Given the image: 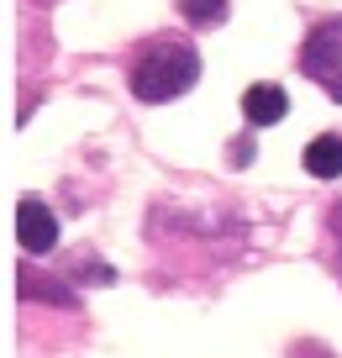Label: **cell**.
<instances>
[{
	"mask_svg": "<svg viewBox=\"0 0 342 358\" xmlns=\"http://www.w3.org/2000/svg\"><path fill=\"white\" fill-rule=\"evenodd\" d=\"M300 69H306L332 101L342 106V16H337V22H321L316 32L306 37V48H300Z\"/></svg>",
	"mask_w": 342,
	"mask_h": 358,
	"instance_id": "obj_2",
	"label": "cell"
},
{
	"mask_svg": "<svg viewBox=\"0 0 342 358\" xmlns=\"http://www.w3.org/2000/svg\"><path fill=\"white\" fill-rule=\"evenodd\" d=\"M285 111H290V101H285V90L279 85H253L243 95V116L253 127H274V122H285Z\"/></svg>",
	"mask_w": 342,
	"mask_h": 358,
	"instance_id": "obj_4",
	"label": "cell"
},
{
	"mask_svg": "<svg viewBox=\"0 0 342 358\" xmlns=\"http://www.w3.org/2000/svg\"><path fill=\"white\" fill-rule=\"evenodd\" d=\"M16 237L27 253H53L58 248V216L43 201H22L16 206Z\"/></svg>",
	"mask_w": 342,
	"mask_h": 358,
	"instance_id": "obj_3",
	"label": "cell"
},
{
	"mask_svg": "<svg viewBox=\"0 0 342 358\" xmlns=\"http://www.w3.org/2000/svg\"><path fill=\"white\" fill-rule=\"evenodd\" d=\"M306 174L311 179H337L342 174V137H316V143L306 148Z\"/></svg>",
	"mask_w": 342,
	"mask_h": 358,
	"instance_id": "obj_5",
	"label": "cell"
},
{
	"mask_svg": "<svg viewBox=\"0 0 342 358\" xmlns=\"http://www.w3.org/2000/svg\"><path fill=\"white\" fill-rule=\"evenodd\" d=\"M195 79H200V58H195L190 43H153L132 64V95L164 106V101H174V95H185Z\"/></svg>",
	"mask_w": 342,
	"mask_h": 358,
	"instance_id": "obj_1",
	"label": "cell"
},
{
	"mask_svg": "<svg viewBox=\"0 0 342 358\" xmlns=\"http://www.w3.org/2000/svg\"><path fill=\"white\" fill-rule=\"evenodd\" d=\"M332 232H337V243H342V206L332 211ZM337 268H342V264H337Z\"/></svg>",
	"mask_w": 342,
	"mask_h": 358,
	"instance_id": "obj_7",
	"label": "cell"
},
{
	"mask_svg": "<svg viewBox=\"0 0 342 358\" xmlns=\"http://www.w3.org/2000/svg\"><path fill=\"white\" fill-rule=\"evenodd\" d=\"M179 16L190 27H221L227 22V0H179Z\"/></svg>",
	"mask_w": 342,
	"mask_h": 358,
	"instance_id": "obj_6",
	"label": "cell"
}]
</instances>
